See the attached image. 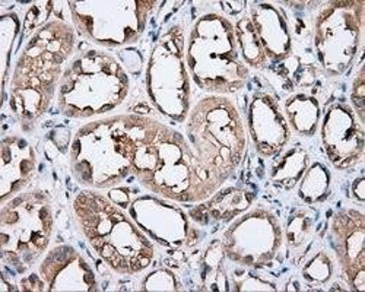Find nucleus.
<instances>
[{"instance_id": "nucleus-33", "label": "nucleus", "mask_w": 365, "mask_h": 292, "mask_svg": "<svg viewBox=\"0 0 365 292\" xmlns=\"http://www.w3.org/2000/svg\"><path fill=\"white\" fill-rule=\"evenodd\" d=\"M352 193H354V197L358 200V202H364L365 199V194H364V179H358L354 182L352 184Z\"/></svg>"}, {"instance_id": "nucleus-17", "label": "nucleus", "mask_w": 365, "mask_h": 292, "mask_svg": "<svg viewBox=\"0 0 365 292\" xmlns=\"http://www.w3.org/2000/svg\"><path fill=\"white\" fill-rule=\"evenodd\" d=\"M40 276L47 291H96L93 269L71 246L53 249L40 265Z\"/></svg>"}, {"instance_id": "nucleus-28", "label": "nucleus", "mask_w": 365, "mask_h": 292, "mask_svg": "<svg viewBox=\"0 0 365 292\" xmlns=\"http://www.w3.org/2000/svg\"><path fill=\"white\" fill-rule=\"evenodd\" d=\"M143 291H177L175 276L165 269H160L149 273L142 282Z\"/></svg>"}, {"instance_id": "nucleus-27", "label": "nucleus", "mask_w": 365, "mask_h": 292, "mask_svg": "<svg viewBox=\"0 0 365 292\" xmlns=\"http://www.w3.org/2000/svg\"><path fill=\"white\" fill-rule=\"evenodd\" d=\"M333 268H331V261L326 253H319L316 254L302 271L304 278L310 282L316 283H324L330 276H331Z\"/></svg>"}, {"instance_id": "nucleus-31", "label": "nucleus", "mask_w": 365, "mask_h": 292, "mask_svg": "<svg viewBox=\"0 0 365 292\" xmlns=\"http://www.w3.org/2000/svg\"><path fill=\"white\" fill-rule=\"evenodd\" d=\"M22 285V291H46L47 286H46V282L41 281L37 275H29L26 278L22 279L21 282Z\"/></svg>"}, {"instance_id": "nucleus-13", "label": "nucleus", "mask_w": 365, "mask_h": 292, "mask_svg": "<svg viewBox=\"0 0 365 292\" xmlns=\"http://www.w3.org/2000/svg\"><path fill=\"white\" fill-rule=\"evenodd\" d=\"M322 140L330 162L346 170L361 161L365 135L355 111L346 104H333L324 114Z\"/></svg>"}, {"instance_id": "nucleus-5", "label": "nucleus", "mask_w": 365, "mask_h": 292, "mask_svg": "<svg viewBox=\"0 0 365 292\" xmlns=\"http://www.w3.org/2000/svg\"><path fill=\"white\" fill-rule=\"evenodd\" d=\"M187 140L199 164L221 187L246 152V129L235 104L222 97H206L187 115Z\"/></svg>"}, {"instance_id": "nucleus-15", "label": "nucleus", "mask_w": 365, "mask_h": 292, "mask_svg": "<svg viewBox=\"0 0 365 292\" xmlns=\"http://www.w3.org/2000/svg\"><path fill=\"white\" fill-rule=\"evenodd\" d=\"M129 211L136 225L165 247H178L189 239L187 218L173 204L146 196L135 200Z\"/></svg>"}, {"instance_id": "nucleus-7", "label": "nucleus", "mask_w": 365, "mask_h": 292, "mask_svg": "<svg viewBox=\"0 0 365 292\" xmlns=\"http://www.w3.org/2000/svg\"><path fill=\"white\" fill-rule=\"evenodd\" d=\"M185 57L195 83L215 95L234 94L249 79L234 25L222 15L207 14L195 22Z\"/></svg>"}, {"instance_id": "nucleus-14", "label": "nucleus", "mask_w": 365, "mask_h": 292, "mask_svg": "<svg viewBox=\"0 0 365 292\" xmlns=\"http://www.w3.org/2000/svg\"><path fill=\"white\" fill-rule=\"evenodd\" d=\"M331 243L354 291L365 288V218L356 209H344L331 219Z\"/></svg>"}, {"instance_id": "nucleus-8", "label": "nucleus", "mask_w": 365, "mask_h": 292, "mask_svg": "<svg viewBox=\"0 0 365 292\" xmlns=\"http://www.w3.org/2000/svg\"><path fill=\"white\" fill-rule=\"evenodd\" d=\"M51 232V204L43 192L19 193L4 203L0 211L2 259L18 271L31 266L47 250Z\"/></svg>"}, {"instance_id": "nucleus-29", "label": "nucleus", "mask_w": 365, "mask_h": 292, "mask_svg": "<svg viewBox=\"0 0 365 292\" xmlns=\"http://www.w3.org/2000/svg\"><path fill=\"white\" fill-rule=\"evenodd\" d=\"M53 5H54V2L34 4L31 6V9L26 12V16H25V21H24L25 33H31V31H34L36 28H41L43 25H46L47 24L46 21H47L51 9H53Z\"/></svg>"}, {"instance_id": "nucleus-3", "label": "nucleus", "mask_w": 365, "mask_h": 292, "mask_svg": "<svg viewBox=\"0 0 365 292\" xmlns=\"http://www.w3.org/2000/svg\"><path fill=\"white\" fill-rule=\"evenodd\" d=\"M73 46V28L58 19L38 28L28 41L11 82V108L22 122H34L47 111Z\"/></svg>"}, {"instance_id": "nucleus-16", "label": "nucleus", "mask_w": 365, "mask_h": 292, "mask_svg": "<svg viewBox=\"0 0 365 292\" xmlns=\"http://www.w3.org/2000/svg\"><path fill=\"white\" fill-rule=\"evenodd\" d=\"M249 132L262 157L278 154L289 139V126L278 103L266 93H256L250 101Z\"/></svg>"}, {"instance_id": "nucleus-19", "label": "nucleus", "mask_w": 365, "mask_h": 292, "mask_svg": "<svg viewBox=\"0 0 365 292\" xmlns=\"http://www.w3.org/2000/svg\"><path fill=\"white\" fill-rule=\"evenodd\" d=\"M250 19L267 58L282 62L291 53V36L281 11L270 4H255Z\"/></svg>"}, {"instance_id": "nucleus-9", "label": "nucleus", "mask_w": 365, "mask_h": 292, "mask_svg": "<svg viewBox=\"0 0 365 292\" xmlns=\"http://www.w3.org/2000/svg\"><path fill=\"white\" fill-rule=\"evenodd\" d=\"M146 90L161 114L174 122H185L190 108V82L186 69L185 37L174 25L161 36L152 48Z\"/></svg>"}, {"instance_id": "nucleus-30", "label": "nucleus", "mask_w": 365, "mask_h": 292, "mask_svg": "<svg viewBox=\"0 0 365 292\" xmlns=\"http://www.w3.org/2000/svg\"><path fill=\"white\" fill-rule=\"evenodd\" d=\"M354 90H352V104L354 111L361 123H364V111H365V80H364V69L358 72L355 80H354Z\"/></svg>"}, {"instance_id": "nucleus-24", "label": "nucleus", "mask_w": 365, "mask_h": 292, "mask_svg": "<svg viewBox=\"0 0 365 292\" xmlns=\"http://www.w3.org/2000/svg\"><path fill=\"white\" fill-rule=\"evenodd\" d=\"M329 184L330 175L326 167H323L322 164H314L302 175L299 196L307 203H317L327 196Z\"/></svg>"}, {"instance_id": "nucleus-22", "label": "nucleus", "mask_w": 365, "mask_h": 292, "mask_svg": "<svg viewBox=\"0 0 365 292\" xmlns=\"http://www.w3.org/2000/svg\"><path fill=\"white\" fill-rule=\"evenodd\" d=\"M235 38L240 48V54L246 65L252 68H263L267 62V56L260 44L256 29L250 16L240 18L234 26Z\"/></svg>"}, {"instance_id": "nucleus-25", "label": "nucleus", "mask_w": 365, "mask_h": 292, "mask_svg": "<svg viewBox=\"0 0 365 292\" xmlns=\"http://www.w3.org/2000/svg\"><path fill=\"white\" fill-rule=\"evenodd\" d=\"M0 47H2V61H4V86L8 80V69H9V57L12 51L14 41L19 31V19L15 14H8L2 16L0 21Z\"/></svg>"}, {"instance_id": "nucleus-21", "label": "nucleus", "mask_w": 365, "mask_h": 292, "mask_svg": "<svg viewBox=\"0 0 365 292\" xmlns=\"http://www.w3.org/2000/svg\"><path fill=\"white\" fill-rule=\"evenodd\" d=\"M285 113L292 129L301 136H313L320 119V105L316 98L297 94L287 100Z\"/></svg>"}, {"instance_id": "nucleus-10", "label": "nucleus", "mask_w": 365, "mask_h": 292, "mask_svg": "<svg viewBox=\"0 0 365 292\" xmlns=\"http://www.w3.org/2000/svg\"><path fill=\"white\" fill-rule=\"evenodd\" d=\"M72 21L89 41L103 47H123L143 34L149 11L155 2L114 0V2H69Z\"/></svg>"}, {"instance_id": "nucleus-32", "label": "nucleus", "mask_w": 365, "mask_h": 292, "mask_svg": "<svg viewBox=\"0 0 365 292\" xmlns=\"http://www.w3.org/2000/svg\"><path fill=\"white\" fill-rule=\"evenodd\" d=\"M110 200L114 202L118 207H128L130 202V196H129V190L126 189H113L108 193Z\"/></svg>"}, {"instance_id": "nucleus-4", "label": "nucleus", "mask_w": 365, "mask_h": 292, "mask_svg": "<svg viewBox=\"0 0 365 292\" xmlns=\"http://www.w3.org/2000/svg\"><path fill=\"white\" fill-rule=\"evenodd\" d=\"M73 211L86 240L114 272L135 275L150 265L154 244L114 202L86 190L75 197Z\"/></svg>"}, {"instance_id": "nucleus-20", "label": "nucleus", "mask_w": 365, "mask_h": 292, "mask_svg": "<svg viewBox=\"0 0 365 292\" xmlns=\"http://www.w3.org/2000/svg\"><path fill=\"white\" fill-rule=\"evenodd\" d=\"M253 200V194L247 190L228 189L217 196L212 197L203 207L197 208L200 211L199 217H195L196 221L203 224L210 221H228L245 212Z\"/></svg>"}, {"instance_id": "nucleus-2", "label": "nucleus", "mask_w": 365, "mask_h": 292, "mask_svg": "<svg viewBox=\"0 0 365 292\" xmlns=\"http://www.w3.org/2000/svg\"><path fill=\"white\" fill-rule=\"evenodd\" d=\"M152 119L120 114L88 123L71 145L73 177L89 189H110L132 172L133 161Z\"/></svg>"}, {"instance_id": "nucleus-6", "label": "nucleus", "mask_w": 365, "mask_h": 292, "mask_svg": "<svg viewBox=\"0 0 365 292\" xmlns=\"http://www.w3.org/2000/svg\"><path fill=\"white\" fill-rule=\"evenodd\" d=\"M129 78L115 58L101 50H88L63 71L57 86V108L72 119L106 114L125 101Z\"/></svg>"}, {"instance_id": "nucleus-23", "label": "nucleus", "mask_w": 365, "mask_h": 292, "mask_svg": "<svg viewBox=\"0 0 365 292\" xmlns=\"http://www.w3.org/2000/svg\"><path fill=\"white\" fill-rule=\"evenodd\" d=\"M309 157L301 148L289 151L272 171V180L289 189L292 187L307 170Z\"/></svg>"}, {"instance_id": "nucleus-26", "label": "nucleus", "mask_w": 365, "mask_h": 292, "mask_svg": "<svg viewBox=\"0 0 365 292\" xmlns=\"http://www.w3.org/2000/svg\"><path fill=\"white\" fill-rule=\"evenodd\" d=\"M313 219L306 211H299L291 217L287 228V240L291 247H299L310 236Z\"/></svg>"}, {"instance_id": "nucleus-11", "label": "nucleus", "mask_w": 365, "mask_h": 292, "mask_svg": "<svg viewBox=\"0 0 365 292\" xmlns=\"http://www.w3.org/2000/svg\"><path fill=\"white\" fill-rule=\"evenodd\" d=\"M364 2H330L316 19L314 47L330 76L344 75L358 51Z\"/></svg>"}, {"instance_id": "nucleus-1", "label": "nucleus", "mask_w": 365, "mask_h": 292, "mask_svg": "<svg viewBox=\"0 0 365 292\" xmlns=\"http://www.w3.org/2000/svg\"><path fill=\"white\" fill-rule=\"evenodd\" d=\"M132 174L150 193L197 203L220 189L197 161L187 137L152 119L139 145Z\"/></svg>"}, {"instance_id": "nucleus-18", "label": "nucleus", "mask_w": 365, "mask_h": 292, "mask_svg": "<svg viewBox=\"0 0 365 292\" xmlns=\"http://www.w3.org/2000/svg\"><path fill=\"white\" fill-rule=\"evenodd\" d=\"M0 200L8 202L29 184L36 174L37 157L33 146L21 136H6L0 143Z\"/></svg>"}, {"instance_id": "nucleus-12", "label": "nucleus", "mask_w": 365, "mask_h": 292, "mask_svg": "<svg viewBox=\"0 0 365 292\" xmlns=\"http://www.w3.org/2000/svg\"><path fill=\"white\" fill-rule=\"evenodd\" d=\"M284 241L278 218L266 209H255L240 217L224 232L225 256L241 266H266L275 259Z\"/></svg>"}]
</instances>
